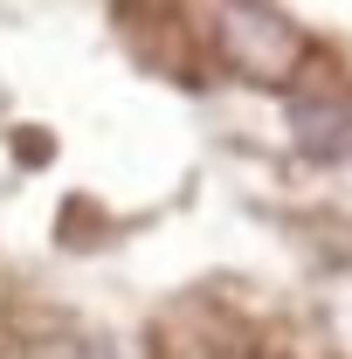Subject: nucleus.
<instances>
[{
	"instance_id": "obj_3",
	"label": "nucleus",
	"mask_w": 352,
	"mask_h": 359,
	"mask_svg": "<svg viewBox=\"0 0 352 359\" xmlns=\"http://www.w3.org/2000/svg\"><path fill=\"white\" fill-rule=\"evenodd\" d=\"M28 359H90V353L76 346V339H42V346H35Z\"/></svg>"
},
{
	"instance_id": "obj_2",
	"label": "nucleus",
	"mask_w": 352,
	"mask_h": 359,
	"mask_svg": "<svg viewBox=\"0 0 352 359\" xmlns=\"http://www.w3.org/2000/svg\"><path fill=\"white\" fill-rule=\"evenodd\" d=\"M290 138L304 145L311 159H352V104L304 97V104L290 111Z\"/></svg>"
},
{
	"instance_id": "obj_1",
	"label": "nucleus",
	"mask_w": 352,
	"mask_h": 359,
	"mask_svg": "<svg viewBox=\"0 0 352 359\" xmlns=\"http://www.w3.org/2000/svg\"><path fill=\"white\" fill-rule=\"evenodd\" d=\"M208 28H215L221 62L249 83H290L297 62H304V35L297 21H283L269 0H215L208 7Z\"/></svg>"
}]
</instances>
